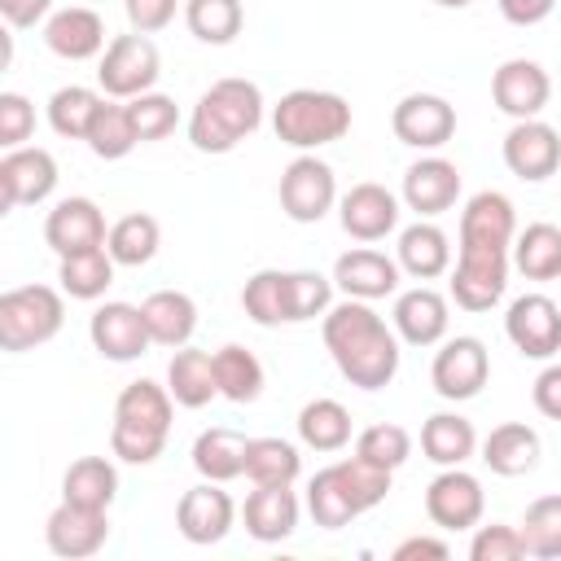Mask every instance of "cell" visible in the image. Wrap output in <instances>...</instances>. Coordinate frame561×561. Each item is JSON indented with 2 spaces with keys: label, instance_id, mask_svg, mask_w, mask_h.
Returning a JSON list of instances; mask_svg holds the SVG:
<instances>
[{
  "label": "cell",
  "instance_id": "1",
  "mask_svg": "<svg viewBox=\"0 0 561 561\" xmlns=\"http://www.w3.org/2000/svg\"><path fill=\"white\" fill-rule=\"evenodd\" d=\"M320 337H324L329 359L355 390H386L394 381L403 342L373 302H359V298L333 302L320 316Z\"/></svg>",
  "mask_w": 561,
  "mask_h": 561
},
{
  "label": "cell",
  "instance_id": "2",
  "mask_svg": "<svg viewBox=\"0 0 561 561\" xmlns=\"http://www.w3.org/2000/svg\"><path fill=\"white\" fill-rule=\"evenodd\" d=\"M263 114L267 101L254 79H237V75L215 79L188 114V145L197 153H232L245 136L263 127Z\"/></svg>",
  "mask_w": 561,
  "mask_h": 561
},
{
  "label": "cell",
  "instance_id": "3",
  "mask_svg": "<svg viewBox=\"0 0 561 561\" xmlns=\"http://www.w3.org/2000/svg\"><path fill=\"white\" fill-rule=\"evenodd\" d=\"M175 399L153 377L127 381L114 399V425H110V456L123 465H153L167 451Z\"/></svg>",
  "mask_w": 561,
  "mask_h": 561
},
{
  "label": "cell",
  "instance_id": "4",
  "mask_svg": "<svg viewBox=\"0 0 561 561\" xmlns=\"http://www.w3.org/2000/svg\"><path fill=\"white\" fill-rule=\"evenodd\" d=\"M394 473L364 460V456H342L324 469H316V478L307 482V513L320 530H342L351 526L359 513L377 508L390 495Z\"/></svg>",
  "mask_w": 561,
  "mask_h": 561
},
{
  "label": "cell",
  "instance_id": "5",
  "mask_svg": "<svg viewBox=\"0 0 561 561\" xmlns=\"http://www.w3.org/2000/svg\"><path fill=\"white\" fill-rule=\"evenodd\" d=\"M272 131L298 153H316L351 131V101L324 88H294L272 105Z\"/></svg>",
  "mask_w": 561,
  "mask_h": 561
},
{
  "label": "cell",
  "instance_id": "6",
  "mask_svg": "<svg viewBox=\"0 0 561 561\" xmlns=\"http://www.w3.org/2000/svg\"><path fill=\"white\" fill-rule=\"evenodd\" d=\"M66 324V289L18 285L0 294V351L22 355L53 342Z\"/></svg>",
  "mask_w": 561,
  "mask_h": 561
},
{
  "label": "cell",
  "instance_id": "7",
  "mask_svg": "<svg viewBox=\"0 0 561 561\" xmlns=\"http://www.w3.org/2000/svg\"><path fill=\"white\" fill-rule=\"evenodd\" d=\"M162 75V57H158V44L140 31H127V35H114L96 61V88L114 101H131L140 92H153Z\"/></svg>",
  "mask_w": 561,
  "mask_h": 561
},
{
  "label": "cell",
  "instance_id": "8",
  "mask_svg": "<svg viewBox=\"0 0 561 561\" xmlns=\"http://www.w3.org/2000/svg\"><path fill=\"white\" fill-rule=\"evenodd\" d=\"M491 381V351L482 337L473 333H456V337H443L438 351H434V364H430V386L438 399L447 403H469L482 394V386Z\"/></svg>",
  "mask_w": 561,
  "mask_h": 561
},
{
  "label": "cell",
  "instance_id": "9",
  "mask_svg": "<svg viewBox=\"0 0 561 561\" xmlns=\"http://www.w3.org/2000/svg\"><path fill=\"white\" fill-rule=\"evenodd\" d=\"M508 272H513V250H456L451 263V280L447 294L460 311H491L504 289H508Z\"/></svg>",
  "mask_w": 561,
  "mask_h": 561
},
{
  "label": "cell",
  "instance_id": "10",
  "mask_svg": "<svg viewBox=\"0 0 561 561\" xmlns=\"http://www.w3.org/2000/svg\"><path fill=\"white\" fill-rule=\"evenodd\" d=\"M276 197H280V210L294 219V224H320L333 206H337V175L324 158L316 153H298L285 171H280V184H276Z\"/></svg>",
  "mask_w": 561,
  "mask_h": 561
},
{
  "label": "cell",
  "instance_id": "11",
  "mask_svg": "<svg viewBox=\"0 0 561 561\" xmlns=\"http://www.w3.org/2000/svg\"><path fill=\"white\" fill-rule=\"evenodd\" d=\"M504 337L522 359H557L561 351V302L548 294H522L504 311Z\"/></svg>",
  "mask_w": 561,
  "mask_h": 561
},
{
  "label": "cell",
  "instance_id": "12",
  "mask_svg": "<svg viewBox=\"0 0 561 561\" xmlns=\"http://www.w3.org/2000/svg\"><path fill=\"white\" fill-rule=\"evenodd\" d=\"M390 131L408 149L438 153L456 136V105L447 96H438V92H408L390 110Z\"/></svg>",
  "mask_w": 561,
  "mask_h": 561
},
{
  "label": "cell",
  "instance_id": "13",
  "mask_svg": "<svg viewBox=\"0 0 561 561\" xmlns=\"http://www.w3.org/2000/svg\"><path fill=\"white\" fill-rule=\"evenodd\" d=\"M399 215H403V202L399 193H390L386 184L377 180H364V184H351L342 197H337V224L351 241L359 245H373V241H386L390 232H399Z\"/></svg>",
  "mask_w": 561,
  "mask_h": 561
},
{
  "label": "cell",
  "instance_id": "14",
  "mask_svg": "<svg viewBox=\"0 0 561 561\" xmlns=\"http://www.w3.org/2000/svg\"><path fill=\"white\" fill-rule=\"evenodd\" d=\"M486 513V491L482 482L465 469V465H451V469H438L425 486V517L438 526V530H473Z\"/></svg>",
  "mask_w": 561,
  "mask_h": 561
},
{
  "label": "cell",
  "instance_id": "15",
  "mask_svg": "<svg viewBox=\"0 0 561 561\" xmlns=\"http://www.w3.org/2000/svg\"><path fill=\"white\" fill-rule=\"evenodd\" d=\"M460 167L443 153H421L399 184V202L416 215V219H438L460 202Z\"/></svg>",
  "mask_w": 561,
  "mask_h": 561
},
{
  "label": "cell",
  "instance_id": "16",
  "mask_svg": "<svg viewBox=\"0 0 561 561\" xmlns=\"http://www.w3.org/2000/svg\"><path fill=\"white\" fill-rule=\"evenodd\" d=\"M504 167L526 180V184H543L548 175L561 171V131L543 118H517L508 131H504Z\"/></svg>",
  "mask_w": 561,
  "mask_h": 561
},
{
  "label": "cell",
  "instance_id": "17",
  "mask_svg": "<svg viewBox=\"0 0 561 561\" xmlns=\"http://www.w3.org/2000/svg\"><path fill=\"white\" fill-rule=\"evenodd\" d=\"M57 188V158L39 145H18L4 149L0 158V206L18 210V206H39L48 202Z\"/></svg>",
  "mask_w": 561,
  "mask_h": 561
},
{
  "label": "cell",
  "instance_id": "18",
  "mask_svg": "<svg viewBox=\"0 0 561 561\" xmlns=\"http://www.w3.org/2000/svg\"><path fill=\"white\" fill-rule=\"evenodd\" d=\"M491 101L513 123L517 118H539L552 101V79L535 57H508L491 75Z\"/></svg>",
  "mask_w": 561,
  "mask_h": 561
},
{
  "label": "cell",
  "instance_id": "19",
  "mask_svg": "<svg viewBox=\"0 0 561 561\" xmlns=\"http://www.w3.org/2000/svg\"><path fill=\"white\" fill-rule=\"evenodd\" d=\"M88 337H92V351L110 364H131L153 346L145 311L136 302H101L88 320Z\"/></svg>",
  "mask_w": 561,
  "mask_h": 561
},
{
  "label": "cell",
  "instance_id": "20",
  "mask_svg": "<svg viewBox=\"0 0 561 561\" xmlns=\"http://www.w3.org/2000/svg\"><path fill=\"white\" fill-rule=\"evenodd\" d=\"M237 526V504H232V495L224 491V482H197V486H188L184 495H180V504H175V530L188 539V543H197V548H210V543H219V539H228V530Z\"/></svg>",
  "mask_w": 561,
  "mask_h": 561
},
{
  "label": "cell",
  "instance_id": "21",
  "mask_svg": "<svg viewBox=\"0 0 561 561\" xmlns=\"http://www.w3.org/2000/svg\"><path fill=\"white\" fill-rule=\"evenodd\" d=\"M333 285L342 298H359V302H381L390 294H399V259H390L386 250H373V245H355L346 254L333 259Z\"/></svg>",
  "mask_w": 561,
  "mask_h": 561
},
{
  "label": "cell",
  "instance_id": "22",
  "mask_svg": "<svg viewBox=\"0 0 561 561\" xmlns=\"http://www.w3.org/2000/svg\"><path fill=\"white\" fill-rule=\"evenodd\" d=\"M105 539H110V513L105 508H83V504L61 500L44 522V543L61 561L96 557L105 548Z\"/></svg>",
  "mask_w": 561,
  "mask_h": 561
},
{
  "label": "cell",
  "instance_id": "23",
  "mask_svg": "<svg viewBox=\"0 0 561 561\" xmlns=\"http://www.w3.org/2000/svg\"><path fill=\"white\" fill-rule=\"evenodd\" d=\"M513 237H517V210L508 193L482 188L465 202L456 250H513Z\"/></svg>",
  "mask_w": 561,
  "mask_h": 561
},
{
  "label": "cell",
  "instance_id": "24",
  "mask_svg": "<svg viewBox=\"0 0 561 561\" xmlns=\"http://www.w3.org/2000/svg\"><path fill=\"white\" fill-rule=\"evenodd\" d=\"M390 324L399 333L403 346H438L451 329V302L434 289V285H412V289H399L394 294V307H390Z\"/></svg>",
  "mask_w": 561,
  "mask_h": 561
},
{
  "label": "cell",
  "instance_id": "25",
  "mask_svg": "<svg viewBox=\"0 0 561 561\" xmlns=\"http://www.w3.org/2000/svg\"><path fill=\"white\" fill-rule=\"evenodd\" d=\"M105 237H110V224L92 197H61L44 219V241L57 259L96 250V245H105Z\"/></svg>",
  "mask_w": 561,
  "mask_h": 561
},
{
  "label": "cell",
  "instance_id": "26",
  "mask_svg": "<svg viewBox=\"0 0 561 561\" xmlns=\"http://www.w3.org/2000/svg\"><path fill=\"white\" fill-rule=\"evenodd\" d=\"M44 44L53 57L61 61H92L105 53V18L88 4H66L53 9V18L44 22Z\"/></svg>",
  "mask_w": 561,
  "mask_h": 561
},
{
  "label": "cell",
  "instance_id": "27",
  "mask_svg": "<svg viewBox=\"0 0 561 561\" xmlns=\"http://www.w3.org/2000/svg\"><path fill=\"white\" fill-rule=\"evenodd\" d=\"M298 517H302V500L294 486H254L241 504V522H245V535L259 539V543H280L298 530Z\"/></svg>",
  "mask_w": 561,
  "mask_h": 561
},
{
  "label": "cell",
  "instance_id": "28",
  "mask_svg": "<svg viewBox=\"0 0 561 561\" xmlns=\"http://www.w3.org/2000/svg\"><path fill=\"white\" fill-rule=\"evenodd\" d=\"M394 259L403 267V276L412 280H438L451 272V237L434 224V219H416L408 228H399V241H394Z\"/></svg>",
  "mask_w": 561,
  "mask_h": 561
},
{
  "label": "cell",
  "instance_id": "29",
  "mask_svg": "<svg viewBox=\"0 0 561 561\" xmlns=\"http://www.w3.org/2000/svg\"><path fill=\"white\" fill-rule=\"evenodd\" d=\"M478 451H482V465H486L495 478H522V473H530V469L539 465L543 443H539V430H535V425H526V421H504V425H495V430L478 443Z\"/></svg>",
  "mask_w": 561,
  "mask_h": 561
},
{
  "label": "cell",
  "instance_id": "30",
  "mask_svg": "<svg viewBox=\"0 0 561 561\" xmlns=\"http://www.w3.org/2000/svg\"><path fill=\"white\" fill-rule=\"evenodd\" d=\"M145 324H149V337L153 346H167V351H180L193 342L197 333V302L184 294V289H153L145 302Z\"/></svg>",
  "mask_w": 561,
  "mask_h": 561
},
{
  "label": "cell",
  "instance_id": "31",
  "mask_svg": "<svg viewBox=\"0 0 561 561\" xmlns=\"http://www.w3.org/2000/svg\"><path fill=\"white\" fill-rule=\"evenodd\" d=\"M473 451H478V430H473L469 416H460V412H434V416H425V425H421V456L430 465L451 469V465L473 460Z\"/></svg>",
  "mask_w": 561,
  "mask_h": 561
},
{
  "label": "cell",
  "instance_id": "32",
  "mask_svg": "<svg viewBox=\"0 0 561 561\" xmlns=\"http://www.w3.org/2000/svg\"><path fill=\"white\" fill-rule=\"evenodd\" d=\"M167 390L180 408H206L210 399H219V381H215V351H197V346H180L167 364Z\"/></svg>",
  "mask_w": 561,
  "mask_h": 561
},
{
  "label": "cell",
  "instance_id": "33",
  "mask_svg": "<svg viewBox=\"0 0 561 561\" xmlns=\"http://www.w3.org/2000/svg\"><path fill=\"white\" fill-rule=\"evenodd\" d=\"M245 434L241 430H228V425H210L193 438V469L206 478V482H232V478H245Z\"/></svg>",
  "mask_w": 561,
  "mask_h": 561
},
{
  "label": "cell",
  "instance_id": "34",
  "mask_svg": "<svg viewBox=\"0 0 561 561\" xmlns=\"http://www.w3.org/2000/svg\"><path fill=\"white\" fill-rule=\"evenodd\" d=\"M61 500L83 504V508H105L118 500V465L114 456H79L61 473Z\"/></svg>",
  "mask_w": 561,
  "mask_h": 561
},
{
  "label": "cell",
  "instance_id": "35",
  "mask_svg": "<svg viewBox=\"0 0 561 561\" xmlns=\"http://www.w3.org/2000/svg\"><path fill=\"white\" fill-rule=\"evenodd\" d=\"M355 425H351V408L342 399H307L298 408V443L311 451H342L351 443Z\"/></svg>",
  "mask_w": 561,
  "mask_h": 561
},
{
  "label": "cell",
  "instance_id": "36",
  "mask_svg": "<svg viewBox=\"0 0 561 561\" xmlns=\"http://www.w3.org/2000/svg\"><path fill=\"white\" fill-rule=\"evenodd\" d=\"M513 272H522L526 280H557L561 276V228L539 219L517 228L513 237Z\"/></svg>",
  "mask_w": 561,
  "mask_h": 561
},
{
  "label": "cell",
  "instance_id": "37",
  "mask_svg": "<svg viewBox=\"0 0 561 561\" xmlns=\"http://www.w3.org/2000/svg\"><path fill=\"white\" fill-rule=\"evenodd\" d=\"M215 381H219V399L228 403H254L267 386V373H263V359L241 346V342H228L215 351Z\"/></svg>",
  "mask_w": 561,
  "mask_h": 561
},
{
  "label": "cell",
  "instance_id": "38",
  "mask_svg": "<svg viewBox=\"0 0 561 561\" xmlns=\"http://www.w3.org/2000/svg\"><path fill=\"white\" fill-rule=\"evenodd\" d=\"M302 473V456L289 438L259 434L245 443V478L254 486H294Z\"/></svg>",
  "mask_w": 561,
  "mask_h": 561
},
{
  "label": "cell",
  "instance_id": "39",
  "mask_svg": "<svg viewBox=\"0 0 561 561\" xmlns=\"http://www.w3.org/2000/svg\"><path fill=\"white\" fill-rule=\"evenodd\" d=\"M114 254L105 245L96 250H83V254H66L57 259V280L66 289V298H79V302H101L105 289L114 285Z\"/></svg>",
  "mask_w": 561,
  "mask_h": 561
},
{
  "label": "cell",
  "instance_id": "40",
  "mask_svg": "<svg viewBox=\"0 0 561 561\" xmlns=\"http://www.w3.org/2000/svg\"><path fill=\"white\" fill-rule=\"evenodd\" d=\"M158 245H162V228L145 210H131V215L114 219L110 224V237H105V250L114 254L118 267H145V263H153Z\"/></svg>",
  "mask_w": 561,
  "mask_h": 561
},
{
  "label": "cell",
  "instance_id": "41",
  "mask_svg": "<svg viewBox=\"0 0 561 561\" xmlns=\"http://www.w3.org/2000/svg\"><path fill=\"white\" fill-rule=\"evenodd\" d=\"M101 105H105V92L83 88V83H66V88H57L48 96V127L61 140H88L92 118H96Z\"/></svg>",
  "mask_w": 561,
  "mask_h": 561
},
{
  "label": "cell",
  "instance_id": "42",
  "mask_svg": "<svg viewBox=\"0 0 561 561\" xmlns=\"http://www.w3.org/2000/svg\"><path fill=\"white\" fill-rule=\"evenodd\" d=\"M289 272L280 267H263L241 285V311L259 324V329H276L289 324V289H285Z\"/></svg>",
  "mask_w": 561,
  "mask_h": 561
},
{
  "label": "cell",
  "instance_id": "43",
  "mask_svg": "<svg viewBox=\"0 0 561 561\" xmlns=\"http://www.w3.org/2000/svg\"><path fill=\"white\" fill-rule=\"evenodd\" d=\"M136 145H140V131H136V123H131L127 101L105 96V105H101V110H96V118H92L88 149H92L101 162H118V158H127Z\"/></svg>",
  "mask_w": 561,
  "mask_h": 561
},
{
  "label": "cell",
  "instance_id": "44",
  "mask_svg": "<svg viewBox=\"0 0 561 561\" xmlns=\"http://www.w3.org/2000/svg\"><path fill=\"white\" fill-rule=\"evenodd\" d=\"M184 26L202 44H232L245 26V4L241 0H184Z\"/></svg>",
  "mask_w": 561,
  "mask_h": 561
},
{
  "label": "cell",
  "instance_id": "45",
  "mask_svg": "<svg viewBox=\"0 0 561 561\" xmlns=\"http://www.w3.org/2000/svg\"><path fill=\"white\" fill-rule=\"evenodd\" d=\"M526 539V557L535 561H561V495H539L526 504L517 522Z\"/></svg>",
  "mask_w": 561,
  "mask_h": 561
},
{
  "label": "cell",
  "instance_id": "46",
  "mask_svg": "<svg viewBox=\"0 0 561 561\" xmlns=\"http://www.w3.org/2000/svg\"><path fill=\"white\" fill-rule=\"evenodd\" d=\"M285 289H289V324H307V320H316V316H324L333 307V289L337 285L324 272L298 267V272H289Z\"/></svg>",
  "mask_w": 561,
  "mask_h": 561
},
{
  "label": "cell",
  "instance_id": "47",
  "mask_svg": "<svg viewBox=\"0 0 561 561\" xmlns=\"http://www.w3.org/2000/svg\"><path fill=\"white\" fill-rule=\"evenodd\" d=\"M355 456H364V460H373V465L394 473L412 456V434L403 425H394V421H377V425L355 434Z\"/></svg>",
  "mask_w": 561,
  "mask_h": 561
},
{
  "label": "cell",
  "instance_id": "48",
  "mask_svg": "<svg viewBox=\"0 0 561 561\" xmlns=\"http://www.w3.org/2000/svg\"><path fill=\"white\" fill-rule=\"evenodd\" d=\"M127 110H131V123H136V131H140V145L167 140V136L180 127V105H175V96H167V92H158V88L131 96Z\"/></svg>",
  "mask_w": 561,
  "mask_h": 561
},
{
  "label": "cell",
  "instance_id": "49",
  "mask_svg": "<svg viewBox=\"0 0 561 561\" xmlns=\"http://www.w3.org/2000/svg\"><path fill=\"white\" fill-rule=\"evenodd\" d=\"M526 557V539L513 522H491V526H473L469 535V561H522Z\"/></svg>",
  "mask_w": 561,
  "mask_h": 561
},
{
  "label": "cell",
  "instance_id": "50",
  "mask_svg": "<svg viewBox=\"0 0 561 561\" xmlns=\"http://www.w3.org/2000/svg\"><path fill=\"white\" fill-rule=\"evenodd\" d=\"M35 136V105L22 92H0V145L18 149Z\"/></svg>",
  "mask_w": 561,
  "mask_h": 561
},
{
  "label": "cell",
  "instance_id": "51",
  "mask_svg": "<svg viewBox=\"0 0 561 561\" xmlns=\"http://www.w3.org/2000/svg\"><path fill=\"white\" fill-rule=\"evenodd\" d=\"M123 13H127V26L140 31V35H158L175 22L180 13V0H123Z\"/></svg>",
  "mask_w": 561,
  "mask_h": 561
},
{
  "label": "cell",
  "instance_id": "52",
  "mask_svg": "<svg viewBox=\"0 0 561 561\" xmlns=\"http://www.w3.org/2000/svg\"><path fill=\"white\" fill-rule=\"evenodd\" d=\"M530 403H535L539 416L561 421V359H548L539 368V377L530 381Z\"/></svg>",
  "mask_w": 561,
  "mask_h": 561
},
{
  "label": "cell",
  "instance_id": "53",
  "mask_svg": "<svg viewBox=\"0 0 561 561\" xmlns=\"http://www.w3.org/2000/svg\"><path fill=\"white\" fill-rule=\"evenodd\" d=\"M0 18L9 22V31H31L53 18V0H0Z\"/></svg>",
  "mask_w": 561,
  "mask_h": 561
},
{
  "label": "cell",
  "instance_id": "54",
  "mask_svg": "<svg viewBox=\"0 0 561 561\" xmlns=\"http://www.w3.org/2000/svg\"><path fill=\"white\" fill-rule=\"evenodd\" d=\"M390 557L394 561H447L451 548H447V539H434V535H408L394 543Z\"/></svg>",
  "mask_w": 561,
  "mask_h": 561
},
{
  "label": "cell",
  "instance_id": "55",
  "mask_svg": "<svg viewBox=\"0 0 561 561\" xmlns=\"http://www.w3.org/2000/svg\"><path fill=\"white\" fill-rule=\"evenodd\" d=\"M495 4H500V18L513 26H539L557 9V0H495Z\"/></svg>",
  "mask_w": 561,
  "mask_h": 561
},
{
  "label": "cell",
  "instance_id": "56",
  "mask_svg": "<svg viewBox=\"0 0 561 561\" xmlns=\"http://www.w3.org/2000/svg\"><path fill=\"white\" fill-rule=\"evenodd\" d=\"M434 4H443V9H469L473 0H434Z\"/></svg>",
  "mask_w": 561,
  "mask_h": 561
}]
</instances>
